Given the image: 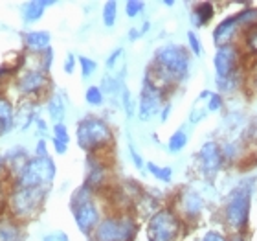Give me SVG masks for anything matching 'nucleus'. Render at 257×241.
<instances>
[{"mask_svg":"<svg viewBox=\"0 0 257 241\" xmlns=\"http://www.w3.org/2000/svg\"><path fill=\"white\" fill-rule=\"evenodd\" d=\"M55 162L52 156H32L22 172L15 177V186L22 188H50L55 181Z\"/></svg>","mask_w":257,"mask_h":241,"instance_id":"nucleus-6","label":"nucleus"},{"mask_svg":"<svg viewBox=\"0 0 257 241\" xmlns=\"http://www.w3.org/2000/svg\"><path fill=\"white\" fill-rule=\"evenodd\" d=\"M164 98L166 91L160 89L149 75H144L142 81V91L138 98V120L140 122H151L156 114L164 109Z\"/></svg>","mask_w":257,"mask_h":241,"instance_id":"nucleus-9","label":"nucleus"},{"mask_svg":"<svg viewBox=\"0 0 257 241\" xmlns=\"http://www.w3.org/2000/svg\"><path fill=\"white\" fill-rule=\"evenodd\" d=\"M202 241H228V237L224 234H220V232H215V230H209L204 234Z\"/></svg>","mask_w":257,"mask_h":241,"instance_id":"nucleus-43","label":"nucleus"},{"mask_svg":"<svg viewBox=\"0 0 257 241\" xmlns=\"http://www.w3.org/2000/svg\"><path fill=\"white\" fill-rule=\"evenodd\" d=\"M37 105L33 102H24L21 107L15 111V123H13V129H19V131H28L32 127L35 120H37Z\"/></svg>","mask_w":257,"mask_h":241,"instance_id":"nucleus-19","label":"nucleus"},{"mask_svg":"<svg viewBox=\"0 0 257 241\" xmlns=\"http://www.w3.org/2000/svg\"><path fill=\"white\" fill-rule=\"evenodd\" d=\"M48 197V188H22L13 186L8 197V208L13 219L28 221L35 217Z\"/></svg>","mask_w":257,"mask_h":241,"instance_id":"nucleus-5","label":"nucleus"},{"mask_svg":"<svg viewBox=\"0 0 257 241\" xmlns=\"http://www.w3.org/2000/svg\"><path fill=\"white\" fill-rule=\"evenodd\" d=\"M244 39H246L248 50L252 52L253 57H257V26L246 30V32H244Z\"/></svg>","mask_w":257,"mask_h":241,"instance_id":"nucleus-36","label":"nucleus"},{"mask_svg":"<svg viewBox=\"0 0 257 241\" xmlns=\"http://www.w3.org/2000/svg\"><path fill=\"white\" fill-rule=\"evenodd\" d=\"M144 8H145V2H142V0H128V2H125V13H127L128 19L140 17Z\"/></svg>","mask_w":257,"mask_h":241,"instance_id":"nucleus-33","label":"nucleus"},{"mask_svg":"<svg viewBox=\"0 0 257 241\" xmlns=\"http://www.w3.org/2000/svg\"><path fill=\"white\" fill-rule=\"evenodd\" d=\"M48 74L41 68L26 70L24 74L17 79V91L21 92L22 96H37L41 92L48 89Z\"/></svg>","mask_w":257,"mask_h":241,"instance_id":"nucleus-12","label":"nucleus"},{"mask_svg":"<svg viewBox=\"0 0 257 241\" xmlns=\"http://www.w3.org/2000/svg\"><path fill=\"white\" fill-rule=\"evenodd\" d=\"M39 59H41V70H44V72L48 74L50 68H52V64H54V48H48L46 52H43Z\"/></svg>","mask_w":257,"mask_h":241,"instance_id":"nucleus-39","label":"nucleus"},{"mask_svg":"<svg viewBox=\"0 0 257 241\" xmlns=\"http://www.w3.org/2000/svg\"><path fill=\"white\" fill-rule=\"evenodd\" d=\"M145 168H147V172H149L156 181L166 182V184H169V182L173 181V170L169 166H160V164H156V162H147Z\"/></svg>","mask_w":257,"mask_h":241,"instance_id":"nucleus-25","label":"nucleus"},{"mask_svg":"<svg viewBox=\"0 0 257 241\" xmlns=\"http://www.w3.org/2000/svg\"><path fill=\"white\" fill-rule=\"evenodd\" d=\"M101 19H103V24L105 28H112L118 21V2H105L103 6V13H101Z\"/></svg>","mask_w":257,"mask_h":241,"instance_id":"nucleus-26","label":"nucleus"},{"mask_svg":"<svg viewBox=\"0 0 257 241\" xmlns=\"http://www.w3.org/2000/svg\"><path fill=\"white\" fill-rule=\"evenodd\" d=\"M94 193L96 192H92L86 184H83L77 190H74L72 199H70V208L74 214L75 226L85 236L94 234L96 226L101 223V212H99L97 203L94 201Z\"/></svg>","mask_w":257,"mask_h":241,"instance_id":"nucleus-4","label":"nucleus"},{"mask_svg":"<svg viewBox=\"0 0 257 241\" xmlns=\"http://www.w3.org/2000/svg\"><path fill=\"white\" fill-rule=\"evenodd\" d=\"M162 4H164V6H167V8H173V6H175V2H173V0H164V2H162Z\"/></svg>","mask_w":257,"mask_h":241,"instance_id":"nucleus-50","label":"nucleus"},{"mask_svg":"<svg viewBox=\"0 0 257 241\" xmlns=\"http://www.w3.org/2000/svg\"><path fill=\"white\" fill-rule=\"evenodd\" d=\"M52 138L54 140H59V142H63V144L68 145L70 144V134H68V127L63 123H54V127H52Z\"/></svg>","mask_w":257,"mask_h":241,"instance_id":"nucleus-34","label":"nucleus"},{"mask_svg":"<svg viewBox=\"0 0 257 241\" xmlns=\"http://www.w3.org/2000/svg\"><path fill=\"white\" fill-rule=\"evenodd\" d=\"M2 156H4L6 168H10L11 172H13V177H17V175L22 172V168L28 164V160L32 158V156H30V153H28V149H26V147H22V145H13V147H8Z\"/></svg>","mask_w":257,"mask_h":241,"instance_id":"nucleus-18","label":"nucleus"},{"mask_svg":"<svg viewBox=\"0 0 257 241\" xmlns=\"http://www.w3.org/2000/svg\"><path fill=\"white\" fill-rule=\"evenodd\" d=\"M33 125H37V131H39V134H41V138L48 136V125H46V122H44L41 116H37V120H35Z\"/></svg>","mask_w":257,"mask_h":241,"instance_id":"nucleus-44","label":"nucleus"},{"mask_svg":"<svg viewBox=\"0 0 257 241\" xmlns=\"http://www.w3.org/2000/svg\"><path fill=\"white\" fill-rule=\"evenodd\" d=\"M188 46H189V52L195 57H200L204 54L202 43H200V39H198V35L195 32H188Z\"/></svg>","mask_w":257,"mask_h":241,"instance_id":"nucleus-35","label":"nucleus"},{"mask_svg":"<svg viewBox=\"0 0 257 241\" xmlns=\"http://www.w3.org/2000/svg\"><path fill=\"white\" fill-rule=\"evenodd\" d=\"M6 172V162H4V156L0 155V173Z\"/></svg>","mask_w":257,"mask_h":241,"instance_id":"nucleus-49","label":"nucleus"},{"mask_svg":"<svg viewBox=\"0 0 257 241\" xmlns=\"http://www.w3.org/2000/svg\"><path fill=\"white\" fill-rule=\"evenodd\" d=\"M189 68H191V57L188 48L177 43H167L155 52L147 75L167 92V89L180 85L182 81L188 79Z\"/></svg>","mask_w":257,"mask_h":241,"instance_id":"nucleus-1","label":"nucleus"},{"mask_svg":"<svg viewBox=\"0 0 257 241\" xmlns=\"http://www.w3.org/2000/svg\"><path fill=\"white\" fill-rule=\"evenodd\" d=\"M215 81L219 87V94L220 92H235L241 85V74L230 75V77H215Z\"/></svg>","mask_w":257,"mask_h":241,"instance_id":"nucleus-27","label":"nucleus"},{"mask_svg":"<svg viewBox=\"0 0 257 241\" xmlns=\"http://www.w3.org/2000/svg\"><path fill=\"white\" fill-rule=\"evenodd\" d=\"M253 181H242L237 184L224 201V223L230 226L233 234H242L250 221V208H252Z\"/></svg>","mask_w":257,"mask_h":241,"instance_id":"nucleus-2","label":"nucleus"},{"mask_svg":"<svg viewBox=\"0 0 257 241\" xmlns=\"http://www.w3.org/2000/svg\"><path fill=\"white\" fill-rule=\"evenodd\" d=\"M105 182H107V166H105V162L99 160L97 155H88L85 184L90 188L92 192H97L99 188H103Z\"/></svg>","mask_w":257,"mask_h":241,"instance_id":"nucleus-15","label":"nucleus"},{"mask_svg":"<svg viewBox=\"0 0 257 241\" xmlns=\"http://www.w3.org/2000/svg\"><path fill=\"white\" fill-rule=\"evenodd\" d=\"M77 63H79V66H81V77H83V79H88V77H92V75L96 74L97 63L92 59V57L79 55V57H77Z\"/></svg>","mask_w":257,"mask_h":241,"instance_id":"nucleus-29","label":"nucleus"},{"mask_svg":"<svg viewBox=\"0 0 257 241\" xmlns=\"http://www.w3.org/2000/svg\"><path fill=\"white\" fill-rule=\"evenodd\" d=\"M178 210H180V217H186L184 221H193L197 219L198 215L202 214L204 210V199L202 195L193 190V188H184L182 192L178 193Z\"/></svg>","mask_w":257,"mask_h":241,"instance_id":"nucleus-13","label":"nucleus"},{"mask_svg":"<svg viewBox=\"0 0 257 241\" xmlns=\"http://www.w3.org/2000/svg\"><path fill=\"white\" fill-rule=\"evenodd\" d=\"M55 2L52 0H30V2H24L21 6V17L24 24H35L44 17L46 10L50 6H54Z\"/></svg>","mask_w":257,"mask_h":241,"instance_id":"nucleus-17","label":"nucleus"},{"mask_svg":"<svg viewBox=\"0 0 257 241\" xmlns=\"http://www.w3.org/2000/svg\"><path fill=\"white\" fill-rule=\"evenodd\" d=\"M75 138H77V145L81 149L86 151L88 155L99 153V151L110 147L114 142L112 129L107 122L99 116H85L81 118L75 125Z\"/></svg>","mask_w":257,"mask_h":241,"instance_id":"nucleus-3","label":"nucleus"},{"mask_svg":"<svg viewBox=\"0 0 257 241\" xmlns=\"http://www.w3.org/2000/svg\"><path fill=\"white\" fill-rule=\"evenodd\" d=\"M239 30H242L241 24H239V19L237 15L226 17L224 21H220L217 24V28L213 30V43L217 48H222V46H228V44H233V39L239 33Z\"/></svg>","mask_w":257,"mask_h":241,"instance_id":"nucleus-14","label":"nucleus"},{"mask_svg":"<svg viewBox=\"0 0 257 241\" xmlns=\"http://www.w3.org/2000/svg\"><path fill=\"white\" fill-rule=\"evenodd\" d=\"M215 15V6L211 2H200L195 6V10L191 13V22L195 28H202L209 24V21Z\"/></svg>","mask_w":257,"mask_h":241,"instance_id":"nucleus-23","label":"nucleus"},{"mask_svg":"<svg viewBox=\"0 0 257 241\" xmlns=\"http://www.w3.org/2000/svg\"><path fill=\"white\" fill-rule=\"evenodd\" d=\"M239 66H241V52L235 44L217 48L213 57V68L217 77H230L239 74Z\"/></svg>","mask_w":257,"mask_h":241,"instance_id":"nucleus-11","label":"nucleus"},{"mask_svg":"<svg viewBox=\"0 0 257 241\" xmlns=\"http://www.w3.org/2000/svg\"><path fill=\"white\" fill-rule=\"evenodd\" d=\"M52 144H54V149H55V153H57V155H64V153L68 151V145L63 144V142H59V140L52 138Z\"/></svg>","mask_w":257,"mask_h":241,"instance_id":"nucleus-46","label":"nucleus"},{"mask_svg":"<svg viewBox=\"0 0 257 241\" xmlns=\"http://www.w3.org/2000/svg\"><path fill=\"white\" fill-rule=\"evenodd\" d=\"M206 107H208V113H219L220 109L224 107V100L219 92H211L208 94V102H206Z\"/></svg>","mask_w":257,"mask_h":241,"instance_id":"nucleus-32","label":"nucleus"},{"mask_svg":"<svg viewBox=\"0 0 257 241\" xmlns=\"http://www.w3.org/2000/svg\"><path fill=\"white\" fill-rule=\"evenodd\" d=\"M128 155H131V158H133L134 166L138 168V170H144L145 162H144V158H142V155H140L138 151H136V147H134L133 142H128Z\"/></svg>","mask_w":257,"mask_h":241,"instance_id":"nucleus-40","label":"nucleus"},{"mask_svg":"<svg viewBox=\"0 0 257 241\" xmlns=\"http://www.w3.org/2000/svg\"><path fill=\"white\" fill-rule=\"evenodd\" d=\"M123 48H116L112 52V54L108 55L107 59H105V66H107V70L108 72H112L114 68H116V64H118V61L119 59H123Z\"/></svg>","mask_w":257,"mask_h":241,"instance_id":"nucleus-38","label":"nucleus"},{"mask_svg":"<svg viewBox=\"0 0 257 241\" xmlns=\"http://www.w3.org/2000/svg\"><path fill=\"white\" fill-rule=\"evenodd\" d=\"M22 225L13 217H0V241H22Z\"/></svg>","mask_w":257,"mask_h":241,"instance_id":"nucleus-21","label":"nucleus"},{"mask_svg":"<svg viewBox=\"0 0 257 241\" xmlns=\"http://www.w3.org/2000/svg\"><path fill=\"white\" fill-rule=\"evenodd\" d=\"M43 241H70V239L64 232H52L48 236H44Z\"/></svg>","mask_w":257,"mask_h":241,"instance_id":"nucleus-45","label":"nucleus"},{"mask_svg":"<svg viewBox=\"0 0 257 241\" xmlns=\"http://www.w3.org/2000/svg\"><path fill=\"white\" fill-rule=\"evenodd\" d=\"M206 114H208V107H206V102H202V98L198 96L195 105L191 109V114H189V122L191 123H198L202 122L206 118Z\"/></svg>","mask_w":257,"mask_h":241,"instance_id":"nucleus-30","label":"nucleus"},{"mask_svg":"<svg viewBox=\"0 0 257 241\" xmlns=\"http://www.w3.org/2000/svg\"><path fill=\"white\" fill-rule=\"evenodd\" d=\"M136 221L128 214H112L103 217L94 230V241H133L136 236Z\"/></svg>","mask_w":257,"mask_h":241,"instance_id":"nucleus-8","label":"nucleus"},{"mask_svg":"<svg viewBox=\"0 0 257 241\" xmlns=\"http://www.w3.org/2000/svg\"><path fill=\"white\" fill-rule=\"evenodd\" d=\"M160 122L162 123H166L167 122V118H169V114H171V103H166V105H164V109H162L160 111Z\"/></svg>","mask_w":257,"mask_h":241,"instance_id":"nucleus-47","label":"nucleus"},{"mask_svg":"<svg viewBox=\"0 0 257 241\" xmlns=\"http://www.w3.org/2000/svg\"><path fill=\"white\" fill-rule=\"evenodd\" d=\"M198 166L200 172L206 179H215L217 173L224 166V156H222V149L220 145L213 140L204 142L202 147L198 149Z\"/></svg>","mask_w":257,"mask_h":241,"instance_id":"nucleus-10","label":"nucleus"},{"mask_svg":"<svg viewBox=\"0 0 257 241\" xmlns=\"http://www.w3.org/2000/svg\"><path fill=\"white\" fill-rule=\"evenodd\" d=\"M85 102L92 107H101L105 103V94L99 89V85H90L85 92Z\"/></svg>","mask_w":257,"mask_h":241,"instance_id":"nucleus-28","label":"nucleus"},{"mask_svg":"<svg viewBox=\"0 0 257 241\" xmlns=\"http://www.w3.org/2000/svg\"><path fill=\"white\" fill-rule=\"evenodd\" d=\"M149 28H151V22H144L142 26L131 28V30H128V33H127L128 41H136V39H142L145 33L149 32Z\"/></svg>","mask_w":257,"mask_h":241,"instance_id":"nucleus-37","label":"nucleus"},{"mask_svg":"<svg viewBox=\"0 0 257 241\" xmlns=\"http://www.w3.org/2000/svg\"><path fill=\"white\" fill-rule=\"evenodd\" d=\"M119 96H121V105H123V111H125V114H127V118H133L134 111H136V102H134L131 91H128L127 87H123Z\"/></svg>","mask_w":257,"mask_h":241,"instance_id":"nucleus-31","label":"nucleus"},{"mask_svg":"<svg viewBox=\"0 0 257 241\" xmlns=\"http://www.w3.org/2000/svg\"><path fill=\"white\" fill-rule=\"evenodd\" d=\"M228 241H244V239H242V234H231L228 237Z\"/></svg>","mask_w":257,"mask_h":241,"instance_id":"nucleus-48","label":"nucleus"},{"mask_svg":"<svg viewBox=\"0 0 257 241\" xmlns=\"http://www.w3.org/2000/svg\"><path fill=\"white\" fill-rule=\"evenodd\" d=\"M75 63H77V57H75L72 52L66 54V57H64V72H66V74H74Z\"/></svg>","mask_w":257,"mask_h":241,"instance_id":"nucleus-41","label":"nucleus"},{"mask_svg":"<svg viewBox=\"0 0 257 241\" xmlns=\"http://www.w3.org/2000/svg\"><path fill=\"white\" fill-rule=\"evenodd\" d=\"M15 123V107L8 98L0 96V136L8 134Z\"/></svg>","mask_w":257,"mask_h":241,"instance_id":"nucleus-22","label":"nucleus"},{"mask_svg":"<svg viewBox=\"0 0 257 241\" xmlns=\"http://www.w3.org/2000/svg\"><path fill=\"white\" fill-rule=\"evenodd\" d=\"M22 43L33 54H43L48 48H52L50 46L52 35L46 30H30V32L22 33Z\"/></svg>","mask_w":257,"mask_h":241,"instance_id":"nucleus-16","label":"nucleus"},{"mask_svg":"<svg viewBox=\"0 0 257 241\" xmlns=\"http://www.w3.org/2000/svg\"><path fill=\"white\" fill-rule=\"evenodd\" d=\"M33 156H50L48 145H46V138L37 140V147H35V151H33Z\"/></svg>","mask_w":257,"mask_h":241,"instance_id":"nucleus-42","label":"nucleus"},{"mask_svg":"<svg viewBox=\"0 0 257 241\" xmlns=\"http://www.w3.org/2000/svg\"><path fill=\"white\" fill-rule=\"evenodd\" d=\"M46 111H48V118L54 123H63L64 114H66V102H64V94L59 91L52 92L46 102Z\"/></svg>","mask_w":257,"mask_h":241,"instance_id":"nucleus-20","label":"nucleus"},{"mask_svg":"<svg viewBox=\"0 0 257 241\" xmlns=\"http://www.w3.org/2000/svg\"><path fill=\"white\" fill-rule=\"evenodd\" d=\"M182 232V217L175 208H160L147 221L149 241H177Z\"/></svg>","mask_w":257,"mask_h":241,"instance_id":"nucleus-7","label":"nucleus"},{"mask_svg":"<svg viewBox=\"0 0 257 241\" xmlns=\"http://www.w3.org/2000/svg\"><path fill=\"white\" fill-rule=\"evenodd\" d=\"M188 142H189V134H188V131H186V127H178L177 131L169 136L166 147H167V151H169V153L177 155V153H180V151L186 149Z\"/></svg>","mask_w":257,"mask_h":241,"instance_id":"nucleus-24","label":"nucleus"}]
</instances>
